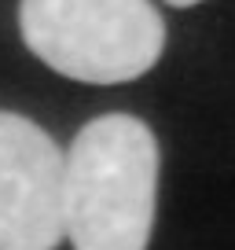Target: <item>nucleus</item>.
<instances>
[{"instance_id": "1", "label": "nucleus", "mask_w": 235, "mask_h": 250, "mask_svg": "<svg viewBox=\"0 0 235 250\" xmlns=\"http://www.w3.org/2000/svg\"><path fill=\"white\" fill-rule=\"evenodd\" d=\"M158 195V140L133 114H103L66 151L63 221L74 250H147Z\"/></svg>"}, {"instance_id": "2", "label": "nucleus", "mask_w": 235, "mask_h": 250, "mask_svg": "<svg viewBox=\"0 0 235 250\" xmlns=\"http://www.w3.org/2000/svg\"><path fill=\"white\" fill-rule=\"evenodd\" d=\"M19 33L40 62L85 85L136 81L165 48V19L151 0H22Z\"/></svg>"}, {"instance_id": "4", "label": "nucleus", "mask_w": 235, "mask_h": 250, "mask_svg": "<svg viewBox=\"0 0 235 250\" xmlns=\"http://www.w3.org/2000/svg\"><path fill=\"white\" fill-rule=\"evenodd\" d=\"M165 4H173V8H191V4H202V0H165Z\"/></svg>"}, {"instance_id": "3", "label": "nucleus", "mask_w": 235, "mask_h": 250, "mask_svg": "<svg viewBox=\"0 0 235 250\" xmlns=\"http://www.w3.org/2000/svg\"><path fill=\"white\" fill-rule=\"evenodd\" d=\"M66 158L37 122L0 110V250H55Z\"/></svg>"}]
</instances>
